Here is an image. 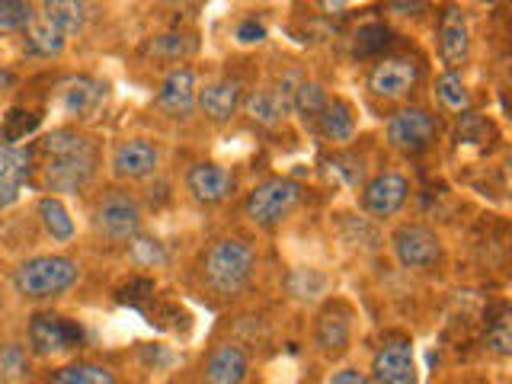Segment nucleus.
<instances>
[{"label": "nucleus", "mask_w": 512, "mask_h": 384, "mask_svg": "<svg viewBox=\"0 0 512 384\" xmlns=\"http://www.w3.org/2000/svg\"><path fill=\"white\" fill-rule=\"evenodd\" d=\"M45 154V186L52 192H74L87 186L96 173V144L74 132V128H58L42 141Z\"/></svg>", "instance_id": "1"}, {"label": "nucleus", "mask_w": 512, "mask_h": 384, "mask_svg": "<svg viewBox=\"0 0 512 384\" xmlns=\"http://www.w3.org/2000/svg\"><path fill=\"white\" fill-rule=\"evenodd\" d=\"M253 269H256V256H253L250 244H244V240H237V237L215 240L202 260L205 285L221 298L244 292Z\"/></svg>", "instance_id": "2"}, {"label": "nucleus", "mask_w": 512, "mask_h": 384, "mask_svg": "<svg viewBox=\"0 0 512 384\" xmlns=\"http://www.w3.org/2000/svg\"><path fill=\"white\" fill-rule=\"evenodd\" d=\"M80 276V266L71 260V256H32V260L20 263V269H16L13 276V285L16 292H20L23 298H55L61 292H68V288L77 282Z\"/></svg>", "instance_id": "3"}, {"label": "nucleus", "mask_w": 512, "mask_h": 384, "mask_svg": "<svg viewBox=\"0 0 512 384\" xmlns=\"http://www.w3.org/2000/svg\"><path fill=\"white\" fill-rule=\"evenodd\" d=\"M301 202V186L288 176H272V180L253 186V192L244 202L247 218L256 228H276L288 215L295 212V205Z\"/></svg>", "instance_id": "4"}, {"label": "nucleus", "mask_w": 512, "mask_h": 384, "mask_svg": "<svg viewBox=\"0 0 512 384\" xmlns=\"http://www.w3.org/2000/svg\"><path fill=\"white\" fill-rule=\"evenodd\" d=\"M93 228L112 244H128L141 234V205L122 189H112L93 205Z\"/></svg>", "instance_id": "5"}, {"label": "nucleus", "mask_w": 512, "mask_h": 384, "mask_svg": "<svg viewBox=\"0 0 512 384\" xmlns=\"http://www.w3.org/2000/svg\"><path fill=\"white\" fill-rule=\"evenodd\" d=\"M436 132H439L436 116L420 106L397 109L388 119V144L400 154H423L436 141Z\"/></svg>", "instance_id": "6"}, {"label": "nucleus", "mask_w": 512, "mask_h": 384, "mask_svg": "<svg viewBox=\"0 0 512 384\" xmlns=\"http://www.w3.org/2000/svg\"><path fill=\"white\" fill-rule=\"evenodd\" d=\"M394 253L400 266L407 269H432L442 260V244L436 231H429L426 224H400L391 237Z\"/></svg>", "instance_id": "7"}, {"label": "nucleus", "mask_w": 512, "mask_h": 384, "mask_svg": "<svg viewBox=\"0 0 512 384\" xmlns=\"http://www.w3.org/2000/svg\"><path fill=\"white\" fill-rule=\"evenodd\" d=\"M420 80V64L407 55H394V58H381L372 74H368V90L381 100H404V96L416 87Z\"/></svg>", "instance_id": "8"}, {"label": "nucleus", "mask_w": 512, "mask_h": 384, "mask_svg": "<svg viewBox=\"0 0 512 384\" xmlns=\"http://www.w3.org/2000/svg\"><path fill=\"white\" fill-rule=\"evenodd\" d=\"M413 346L410 340H384L372 359V372L368 381L372 384H413Z\"/></svg>", "instance_id": "9"}, {"label": "nucleus", "mask_w": 512, "mask_h": 384, "mask_svg": "<svg viewBox=\"0 0 512 384\" xmlns=\"http://www.w3.org/2000/svg\"><path fill=\"white\" fill-rule=\"evenodd\" d=\"M80 343V327L74 320H64L58 314H36L29 320V346L39 356H52V352L74 349Z\"/></svg>", "instance_id": "10"}, {"label": "nucleus", "mask_w": 512, "mask_h": 384, "mask_svg": "<svg viewBox=\"0 0 512 384\" xmlns=\"http://www.w3.org/2000/svg\"><path fill=\"white\" fill-rule=\"evenodd\" d=\"M407 192H410V186L400 173H378L375 180H368V186L362 192V205L368 215L388 218L407 202Z\"/></svg>", "instance_id": "11"}, {"label": "nucleus", "mask_w": 512, "mask_h": 384, "mask_svg": "<svg viewBox=\"0 0 512 384\" xmlns=\"http://www.w3.org/2000/svg\"><path fill=\"white\" fill-rule=\"evenodd\" d=\"M186 186L192 192V199L205 205H218L234 192L237 180L231 170H224L218 164H196L186 173Z\"/></svg>", "instance_id": "12"}, {"label": "nucleus", "mask_w": 512, "mask_h": 384, "mask_svg": "<svg viewBox=\"0 0 512 384\" xmlns=\"http://www.w3.org/2000/svg\"><path fill=\"white\" fill-rule=\"evenodd\" d=\"M240 100H244V87H240V80H234V77L212 80V84L196 90V106L212 122H228L237 112Z\"/></svg>", "instance_id": "13"}, {"label": "nucleus", "mask_w": 512, "mask_h": 384, "mask_svg": "<svg viewBox=\"0 0 512 384\" xmlns=\"http://www.w3.org/2000/svg\"><path fill=\"white\" fill-rule=\"evenodd\" d=\"M157 106L173 119H186L196 109V74L189 68H173L160 84Z\"/></svg>", "instance_id": "14"}, {"label": "nucleus", "mask_w": 512, "mask_h": 384, "mask_svg": "<svg viewBox=\"0 0 512 384\" xmlns=\"http://www.w3.org/2000/svg\"><path fill=\"white\" fill-rule=\"evenodd\" d=\"M157 148L151 141L144 138H132V141H122L116 154H112V173L119 180H144L157 170Z\"/></svg>", "instance_id": "15"}, {"label": "nucleus", "mask_w": 512, "mask_h": 384, "mask_svg": "<svg viewBox=\"0 0 512 384\" xmlns=\"http://www.w3.org/2000/svg\"><path fill=\"white\" fill-rule=\"evenodd\" d=\"M247 372H250L247 352L240 346L221 343V346L212 349V356L205 359L202 384H244Z\"/></svg>", "instance_id": "16"}, {"label": "nucleus", "mask_w": 512, "mask_h": 384, "mask_svg": "<svg viewBox=\"0 0 512 384\" xmlns=\"http://www.w3.org/2000/svg\"><path fill=\"white\" fill-rule=\"evenodd\" d=\"M439 48H442V61L448 64V71L461 68L468 61L471 52V32H468V20L458 7H448L442 13V26H439Z\"/></svg>", "instance_id": "17"}, {"label": "nucleus", "mask_w": 512, "mask_h": 384, "mask_svg": "<svg viewBox=\"0 0 512 384\" xmlns=\"http://www.w3.org/2000/svg\"><path fill=\"white\" fill-rule=\"evenodd\" d=\"M314 346L324 352L327 359H340L349 349V314L346 308H324L317 314L314 324Z\"/></svg>", "instance_id": "18"}, {"label": "nucleus", "mask_w": 512, "mask_h": 384, "mask_svg": "<svg viewBox=\"0 0 512 384\" xmlns=\"http://www.w3.org/2000/svg\"><path fill=\"white\" fill-rule=\"evenodd\" d=\"M109 96V87L96 77H74L64 84V109L77 119H96Z\"/></svg>", "instance_id": "19"}, {"label": "nucleus", "mask_w": 512, "mask_h": 384, "mask_svg": "<svg viewBox=\"0 0 512 384\" xmlns=\"http://www.w3.org/2000/svg\"><path fill=\"white\" fill-rule=\"evenodd\" d=\"M39 20L58 29L64 39L77 36L87 26V4L84 0H42L39 7Z\"/></svg>", "instance_id": "20"}, {"label": "nucleus", "mask_w": 512, "mask_h": 384, "mask_svg": "<svg viewBox=\"0 0 512 384\" xmlns=\"http://www.w3.org/2000/svg\"><path fill=\"white\" fill-rule=\"evenodd\" d=\"M240 103H244V112L256 125H266V128L279 125L288 112H292V106H288L272 87L269 90H253L247 100H240Z\"/></svg>", "instance_id": "21"}, {"label": "nucleus", "mask_w": 512, "mask_h": 384, "mask_svg": "<svg viewBox=\"0 0 512 384\" xmlns=\"http://www.w3.org/2000/svg\"><path fill=\"white\" fill-rule=\"evenodd\" d=\"M320 132H324L327 141H352V135H356V119H352V109L343 103V100H327V106L320 109Z\"/></svg>", "instance_id": "22"}, {"label": "nucleus", "mask_w": 512, "mask_h": 384, "mask_svg": "<svg viewBox=\"0 0 512 384\" xmlns=\"http://www.w3.org/2000/svg\"><path fill=\"white\" fill-rule=\"evenodd\" d=\"M29 154L26 151H7L4 167H0V202H13L20 186L29 180Z\"/></svg>", "instance_id": "23"}, {"label": "nucleus", "mask_w": 512, "mask_h": 384, "mask_svg": "<svg viewBox=\"0 0 512 384\" xmlns=\"http://www.w3.org/2000/svg\"><path fill=\"white\" fill-rule=\"evenodd\" d=\"M64 39L58 29H52L48 23H42L39 16L26 26V52L29 55H42V58H52L64 52Z\"/></svg>", "instance_id": "24"}, {"label": "nucleus", "mask_w": 512, "mask_h": 384, "mask_svg": "<svg viewBox=\"0 0 512 384\" xmlns=\"http://www.w3.org/2000/svg\"><path fill=\"white\" fill-rule=\"evenodd\" d=\"M39 218L45 224V231L52 234L55 240H71L74 234V221L68 215V208L61 205V199H52V196H45L39 202Z\"/></svg>", "instance_id": "25"}, {"label": "nucleus", "mask_w": 512, "mask_h": 384, "mask_svg": "<svg viewBox=\"0 0 512 384\" xmlns=\"http://www.w3.org/2000/svg\"><path fill=\"white\" fill-rule=\"evenodd\" d=\"M436 96L448 112H468L471 109V93L464 87V80L455 71H445L436 80Z\"/></svg>", "instance_id": "26"}, {"label": "nucleus", "mask_w": 512, "mask_h": 384, "mask_svg": "<svg viewBox=\"0 0 512 384\" xmlns=\"http://www.w3.org/2000/svg\"><path fill=\"white\" fill-rule=\"evenodd\" d=\"M52 384H116V375L103 365H90V362H77L61 368L52 378Z\"/></svg>", "instance_id": "27"}, {"label": "nucleus", "mask_w": 512, "mask_h": 384, "mask_svg": "<svg viewBox=\"0 0 512 384\" xmlns=\"http://www.w3.org/2000/svg\"><path fill=\"white\" fill-rule=\"evenodd\" d=\"M327 106V93L320 90L311 80H301L298 90H295V100H292V109L298 112L301 119H317L320 109Z\"/></svg>", "instance_id": "28"}, {"label": "nucleus", "mask_w": 512, "mask_h": 384, "mask_svg": "<svg viewBox=\"0 0 512 384\" xmlns=\"http://www.w3.org/2000/svg\"><path fill=\"white\" fill-rule=\"evenodd\" d=\"M36 13H32L29 0H0V32H13V29H26Z\"/></svg>", "instance_id": "29"}, {"label": "nucleus", "mask_w": 512, "mask_h": 384, "mask_svg": "<svg viewBox=\"0 0 512 384\" xmlns=\"http://www.w3.org/2000/svg\"><path fill=\"white\" fill-rule=\"evenodd\" d=\"M288 288H292L295 298L311 301V298H317L327 288V279L320 276L317 269H295L292 276H288Z\"/></svg>", "instance_id": "30"}, {"label": "nucleus", "mask_w": 512, "mask_h": 384, "mask_svg": "<svg viewBox=\"0 0 512 384\" xmlns=\"http://www.w3.org/2000/svg\"><path fill=\"white\" fill-rule=\"evenodd\" d=\"M487 346L496 352V356H509V352H512V320H509V311L506 308L490 324V330H487Z\"/></svg>", "instance_id": "31"}, {"label": "nucleus", "mask_w": 512, "mask_h": 384, "mask_svg": "<svg viewBox=\"0 0 512 384\" xmlns=\"http://www.w3.org/2000/svg\"><path fill=\"white\" fill-rule=\"evenodd\" d=\"M388 26L384 23H368L356 32V55H375L388 45Z\"/></svg>", "instance_id": "32"}, {"label": "nucleus", "mask_w": 512, "mask_h": 384, "mask_svg": "<svg viewBox=\"0 0 512 384\" xmlns=\"http://www.w3.org/2000/svg\"><path fill=\"white\" fill-rule=\"evenodd\" d=\"M128 250H132L135 263H141V266H160V263L167 260V253H164V247H160V240L141 237V234H135L132 240H128Z\"/></svg>", "instance_id": "33"}, {"label": "nucleus", "mask_w": 512, "mask_h": 384, "mask_svg": "<svg viewBox=\"0 0 512 384\" xmlns=\"http://www.w3.org/2000/svg\"><path fill=\"white\" fill-rule=\"evenodd\" d=\"M26 352L23 346H16V343H7V346H0V381H13V378H20L26 375Z\"/></svg>", "instance_id": "34"}, {"label": "nucleus", "mask_w": 512, "mask_h": 384, "mask_svg": "<svg viewBox=\"0 0 512 384\" xmlns=\"http://www.w3.org/2000/svg\"><path fill=\"white\" fill-rule=\"evenodd\" d=\"M192 48H196V42L186 39V36H176V32H170V36H157L151 42V52L160 58H183L192 52Z\"/></svg>", "instance_id": "35"}, {"label": "nucleus", "mask_w": 512, "mask_h": 384, "mask_svg": "<svg viewBox=\"0 0 512 384\" xmlns=\"http://www.w3.org/2000/svg\"><path fill=\"white\" fill-rule=\"evenodd\" d=\"M333 170L336 173H343V180L349 186H359L362 183V176H365V167H362V160L359 157H333Z\"/></svg>", "instance_id": "36"}, {"label": "nucleus", "mask_w": 512, "mask_h": 384, "mask_svg": "<svg viewBox=\"0 0 512 384\" xmlns=\"http://www.w3.org/2000/svg\"><path fill=\"white\" fill-rule=\"evenodd\" d=\"M263 39H266V29L256 20H244L237 26V42L240 45H253V42H263Z\"/></svg>", "instance_id": "37"}, {"label": "nucleus", "mask_w": 512, "mask_h": 384, "mask_svg": "<svg viewBox=\"0 0 512 384\" xmlns=\"http://www.w3.org/2000/svg\"><path fill=\"white\" fill-rule=\"evenodd\" d=\"M327 384H368V375L359 372V368H340V372H333Z\"/></svg>", "instance_id": "38"}, {"label": "nucleus", "mask_w": 512, "mask_h": 384, "mask_svg": "<svg viewBox=\"0 0 512 384\" xmlns=\"http://www.w3.org/2000/svg\"><path fill=\"white\" fill-rule=\"evenodd\" d=\"M426 4V0H391V7L397 13H413V10H420Z\"/></svg>", "instance_id": "39"}, {"label": "nucleus", "mask_w": 512, "mask_h": 384, "mask_svg": "<svg viewBox=\"0 0 512 384\" xmlns=\"http://www.w3.org/2000/svg\"><path fill=\"white\" fill-rule=\"evenodd\" d=\"M320 4H324L327 13H340L346 7V0H320Z\"/></svg>", "instance_id": "40"}]
</instances>
